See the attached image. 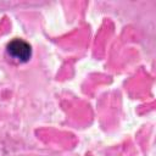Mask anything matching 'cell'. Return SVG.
Listing matches in <instances>:
<instances>
[{
  "mask_svg": "<svg viewBox=\"0 0 156 156\" xmlns=\"http://www.w3.org/2000/svg\"><path fill=\"white\" fill-rule=\"evenodd\" d=\"M7 54L20 62H27L30 58L32 49L28 43L22 39H13L7 44Z\"/></svg>",
  "mask_w": 156,
  "mask_h": 156,
  "instance_id": "cell-1",
  "label": "cell"
}]
</instances>
